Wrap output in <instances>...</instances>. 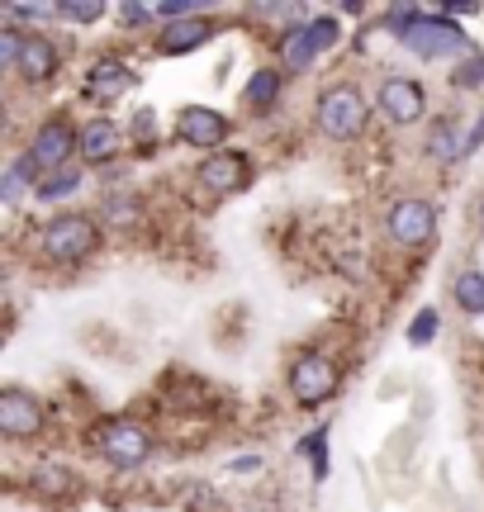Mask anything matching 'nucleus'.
<instances>
[{
  "label": "nucleus",
  "instance_id": "nucleus-12",
  "mask_svg": "<svg viewBox=\"0 0 484 512\" xmlns=\"http://www.w3.org/2000/svg\"><path fill=\"white\" fill-rule=\"evenodd\" d=\"M176 133H181V143L205 147L209 157H214L228 143V119L219 110H209V105H186L181 119H176Z\"/></svg>",
  "mask_w": 484,
  "mask_h": 512
},
{
  "label": "nucleus",
  "instance_id": "nucleus-27",
  "mask_svg": "<svg viewBox=\"0 0 484 512\" xmlns=\"http://www.w3.org/2000/svg\"><path fill=\"white\" fill-rule=\"evenodd\" d=\"M15 19H48V15H62V5H10Z\"/></svg>",
  "mask_w": 484,
  "mask_h": 512
},
{
  "label": "nucleus",
  "instance_id": "nucleus-2",
  "mask_svg": "<svg viewBox=\"0 0 484 512\" xmlns=\"http://www.w3.org/2000/svg\"><path fill=\"white\" fill-rule=\"evenodd\" d=\"M314 119H318V133H323V138L356 143V138L366 133V124H371V105H366V95L356 91L352 81H337V86H328V91L318 95Z\"/></svg>",
  "mask_w": 484,
  "mask_h": 512
},
{
  "label": "nucleus",
  "instance_id": "nucleus-8",
  "mask_svg": "<svg viewBox=\"0 0 484 512\" xmlns=\"http://www.w3.org/2000/svg\"><path fill=\"white\" fill-rule=\"evenodd\" d=\"M385 233H390V242H399V247H428V242L437 238V209H432L428 200L409 195V200H399L390 214H385Z\"/></svg>",
  "mask_w": 484,
  "mask_h": 512
},
{
  "label": "nucleus",
  "instance_id": "nucleus-17",
  "mask_svg": "<svg viewBox=\"0 0 484 512\" xmlns=\"http://www.w3.org/2000/svg\"><path fill=\"white\" fill-rule=\"evenodd\" d=\"M428 152L437 162H456L461 152H470V138L461 133L456 119H442V124H432V133H428Z\"/></svg>",
  "mask_w": 484,
  "mask_h": 512
},
{
  "label": "nucleus",
  "instance_id": "nucleus-18",
  "mask_svg": "<svg viewBox=\"0 0 484 512\" xmlns=\"http://www.w3.org/2000/svg\"><path fill=\"white\" fill-rule=\"evenodd\" d=\"M29 484H34V494H43V498H72V494H81V479H76L67 465H38Z\"/></svg>",
  "mask_w": 484,
  "mask_h": 512
},
{
  "label": "nucleus",
  "instance_id": "nucleus-25",
  "mask_svg": "<svg viewBox=\"0 0 484 512\" xmlns=\"http://www.w3.org/2000/svg\"><path fill=\"white\" fill-rule=\"evenodd\" d=\"M432 332H437V313H432V309H423V313H418V318H413L409 342H413V347H428V342H432Z\"/></svg>",
  "mask_w": 484,
  "mask_h": 512
},
{
  "label": "nucleus",
  "instance_id": "nucleus-1",
  "mask_svg": "<svg viewBox=\"0 0 484 512\" xmlns=\"http://www.w3.org/2000/svg\"><path fill=\"white\" fill-rule=\"evenodd\" d=\"M38 252H43V261H53V266H76V261L100 252V223L91 214H81V209L53 214V219L43 223V233H38Z\"/></svg>",
  "mask_w": 484,
  "mask_h": 512
},
{
  "label": "nucleus",
  "instance_id": "nucleus-22",
  "mask_svg": "<svg viewBox=\"0 0 484 512\" xmlns=\"http://www.w3.org/2000/svg\"><path fill=\"white\" fill-rule=\"evenodd\" d=\"M76 185H81V171H72V166H67V171H57L48 185H38V200H62V195H72Z\"/></svg>",
  "mask_w": 484,
  "mask_h": 512
},
{
  "label": "nucleus",
  "instance_id": "nucleus-29",
  "mask_svg": "<svg viewBox=\"0 0 484 512\" xmlns=\"http://www.w3.org/2000/svg\"><path fill=\"white\" fill-rule=\"evenodd\" d=\"M480 228H484V200H480Z\"/></svg>",
  "mask_w": 484,
  "mask_h": 512
},
{
  "label": "nucleus",
  "instance_id": "nucleus-21",
  "mask_svg": "<svg viewBox=\"0 0 484 512\" xmlns=\"http://www.w3.org/2000/svg\"><path fill=\"white\" fill-rule=\"evenodd\" d=\"M451 86H461V91H475V86H484V57L470 53L456 72H451Z\"/></svg>",
  "mask_w": 484,
  "mask_h": 512
},
{
  "label": "nucleus",
  "instance_id": "nucleus-16",
  "mask_svg": "<svg viewBox=\"0 0 484 512\" xmlns=\"http://www.w3.org/2000/svg\"><path fill=\"white\" fill-rule=\"evenodd\" d=\"M129 86H133V72H129V62H119V57H100L91 67V76H86V91L95 100H114V95H124Z\"/></svg>",
  "mask_w": 484,
  "mask_h": 512
},
{
  "label": "nucleus",
  "instance_id": "nucleus-15",
  "mask_svg": "<svg viewBox=\"0 0 484 512\" xmlns=\"http://www.w3.org/2000/svg\"><path fill=\"white\" fill-rule=\"evenodd\" d=\"M219 34V24L205 15H195V19H181V24H171L167 34L157 38V48L167 57H181V53H195V48H205L209 38Z\"/></svg>",
  "mask_w": 484,
  "mask_h": 512
},
{
  "label": "nucleus",
  "instance_id": "nucleus-24",
  "mask_svg": "<svg viewBox=\"0 0 484 512\" xmlns=\"http://www.w3.org/2000/svg\"><path fill=\"white\" fill-rule=\"evenodd\" d=\"M19 48H24V29H0V67H19Z\"/></svg>",
  "mask_w": 484,
  "mask_h": 512
},
{
  "label": "nucleus",
  "instance_id": "nucleus-11",
  "mask_svg": "<svg viewBox=\"0 0 484 512\" xmlns=\"http://www.w3.org/2000/svg\"><path fill=\"white\" fill-rule=\"evenodd\" d=\"M195 181L205 185L209 195H238V190H247L252 185V162L242 157V152H214V157H205L200 162V171H195Z\"/></svg>",
  "mask_w": 484,
  "mask_h": 512
},
{
  "label": "nucleus",
  "instance_id": "nucleus-26",
  "mask_svg": "<svg viewBox=\"0 0 484 512\" xmlns=\"http://www.w3.org/2000/svg\"><path fill=\"white\" fill-rule=\"evenodd\" d=\"M62 15L76 19V24H95V19L105 15V5H95V0H81V5H76L72 0V5H62Z\"/></svg>",
  "mask_w": 484,
  "mask_h": 512
},
{
  "label": "nucleus",
  "instance_id": "nucleus-23",
  "mask_svg": "<svg viewBox=\"0 0 484 512\" xmlns=\"http://www.w3.org/2000/svg\"><path fill=\"white\" fill-rule=\"evenodd\" d=\"M133 138H138V147H143V152H157V114H152V110L133 114Z\"/></svg>",
  "mask_w": 484,
  "mask_h": 512
},
{
  "label": "nucleus",
  "instance_id": "nucleus-3",
  "mask_svg": "<svg viewBox=\"0 0 484 512\" xmlns=\"http://www.w3.org/2000/svg\"><path fill=\"white\" fill-rule=\"evenodd\" d=\"M95 451H100V460L114 465V470H138L143 460H152L157 437H152L143 422L110 418V422H100V432H95Z\"/></svg>",
  "mask_w": 484,
  "mask_h": 512
},
{
  "label": "nucleus",
  "instance_id": "nucleus-20",
  "mask_svg": "<svg viewBox=\"0 0 484 512\" xmlns=\"http://www.w3.org/2000/svg\"><path fill=\"white\" fill-rule=\"evenodd\" d=\"M451 294H456V304H461L470 318H484V275L480 271H461L456 285H451Z\"/></svg>",
  "mask_w": 484,
  "mask_h": 512
},
{
  "label": "nucleus",
  "instance_id": "nucleus-9",
  "mask_svg": "<svg viewBox=\"0 0 484 512\" xmlns=\"http://www.w3.org/2000/svg\"><path fill=\"white\" fill-rule=\"evenodd\" d=\"M337 43V19H314V24H295L280 38V67L285 72H304L323 48Z\"/></svg>",
  "mask_w": 484,
  "mask_h": 512
},
{
  "label": "nucleus",
  "instance_id": "nucleus-7",
  "mask_svg": "<svg viewBox=\"0 0 484 512\" xmlns=\"http://www.w3.org/2000/svg\"><path fill=\"white\" fill-rule=\"evenodd\" d=\"M404 48L418 57H451V53H470L466 34L456 29V24H447V19L437 15H413L409 29H404Z\"/></svg>",
  "mask_w": 484,
  "mask_h": 512
},
{
  "label": "nucleus",
  "instance_id": "nucleus-14",
  "mask_svg": "<svg viewBox=\"0 0 484 512\" xmlns=\"http://www.w3.org/2000/svg\"><path fill=\"white\" fill-rule=\"evenodd\" d=\"M29 86H43L57 76V48L43 34H24V48H19V67H15Z\"/></svg>",
  "mask_w": 484,
  "mask_h": 512
},
{
  "label": "nucleus",
  "instance_id": "nucleus-19",
  "mask_svg": "<svg viewBox=\"0 0 484 512\" xmlns=\"http://www.w3.org/2000/svg\"><path fill=\"white\" fill-rule=\"evenodd\" d=\"M276 100H280V72H276V67H261V72H252L247 91H242V105H247L252 114H266Z\"/></svg>",
  "mask_w": 484,
  "mask_h": 512
},
{
  "label": "nucleus",
  "instance_id": "nucleus-10",
  "mask_svg": "<svg viewBox=\"0 0 484 512\" xmlns=\"http://www.w3.org/2000/svg\"><path fill=\"white\" fill-rule=\"evenodd\" d=\"M380 114L399 128L418 124V119L428 114V91H423V81H418V76H404V72L385 76V81H380Z\"/></svg>",
  "mask_w": 484,
  "mask_h": 512
},
{
  "label": "nucleus",
  "instance_id": "nucleus-6",
  "mask_svg": "<svg viewBox=\"0 0 484 512\" xmlns=\"http://www.w3.org/2000/svg\"><path fill=\"white\" fill-rule=\"evenodd\" d=\"M43 427H48L43 399L29 394V389H19V384H5L0 389V432L10 441H34Z\"/></svg>",
  "mask_w": 484,
  "mask_h": 512
},
{
  "label": "nucleus",
  "instance_id": "nucleus-4",
  "mask_svg": "<svg viewBox=\"0 0 484 512\" xmlns=\"http://www.w3.org/2000/svg\"><path fill=\"white\" fill-rule=\"evenodd\" d=\"M29 162H34L38 176H57V171H67L72 157H81V128L72 119H62L53 114L48 124L34 128V138H29V152H24Z\"/></svg>",
  "mask_w": 484,
  "mask_h": 512
},
{
  "label": "nucleus",
  "instance_id": "nucleus-28",
  "mask_svg": "<svg viewBox=\"0 0 484 512\" xmlns=\"http://www.w3.org/2000/svg\"><path fill=\"white\" fill-rule=\"evenodd\" d=\"M105 214H110V219H138V204L133 200H105Z\"/></svg>",
  "mask_w": 484,
  "mask_h": 512
},
{
  "label": "nucleus",
  "instance_id": "nucleus-5",
  "mask_svg": "<svg viewBox=\"0 0 484 512\" xmlns=\"http://www.w3.org/2000/svg\"><path fill=\"white\" fill-rule=\"evenodd\" d=\"M337 389H342V370H337L333 356H323V351H304V356H295V366H290V394H295L304 408L328 403Z\"/></svg>",
  "mask_w": 484,
  "mask_h": 512
},
{
  "label": "nucleus",
  "instance_id": "nucleus-13",
  "mask_svg": "<svg viewBox=\"0 0 484 512\" xmlns=\"http://www.w3.org/2000/svg\"><path fill=\"white\" fill-rule=\"evenodd\" d=\"M119 147H124V128L114 124V119H86L81 124V162L86 166H105L119 157Z\"/></svg>",
  "mask_w": 484,
  "mask_h": 512
}]
</instances>
